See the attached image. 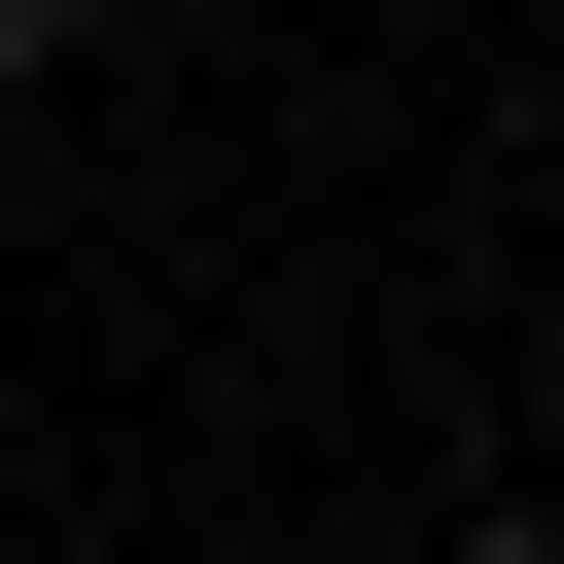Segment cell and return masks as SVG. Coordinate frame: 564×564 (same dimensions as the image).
I'll return each instance as SVG.
<instances>
[{
	"instance_id": "2",
	"label": "cell",
	"mask_w": 564,
	"mask_h": 564,
	"mask_svg": "<svg viewBox=\"0 0 564 564\" xmlns=\"http://www.w3.org/2000/svg\"><path fill=\"white\" fill-rule=\"evenodd\" d=\"M458 564H529V529H458Z\"/></svg>"
},
{
	"instance_id": "1",
	"label": "cell",
	"mask_w": 564,
	"mask_h": 564,
	"mask_svg": "<svg viewBox=\"0 0 564 564\" xmlns=\"http://www.w3.org/2000/svg\"><path fill=\"white\" fill-rule=\"evenodd\" d=\"M70 35H106V0H0V106H35V70H70Z\"/></svg>"
}]
</instances>
